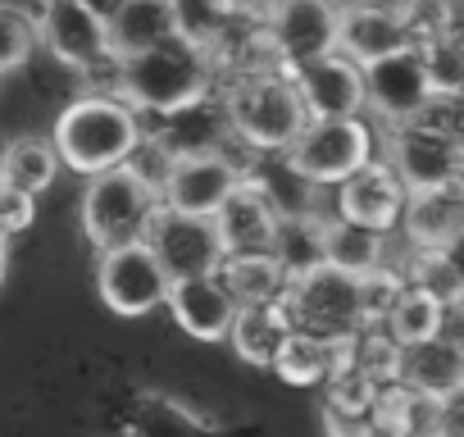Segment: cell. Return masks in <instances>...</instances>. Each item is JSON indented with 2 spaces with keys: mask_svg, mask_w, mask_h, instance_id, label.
<instances>
[{
  "mask_svg": "<svg viewBox=\"0 0 464 437\" xmlns=\"http://www.w3.org/2000/svg\"><path fill=\"white\" fill-rule=\"evenodd\" d=\"M337 42V5L333 0H274L269 10V51L278 69L310 64L328 55Z\"/></svg>",
  "mask_w": 464,
  "mask_h": 437,
  "instance_id": "obj_13",
  "label": "cell"
},
{
  "mask_svg": "<svg viewBox=\"0 0 464 437\" xmlns=\"http://www.w3.org/2000/svg\"><path fill=\"white\" fill-rule=\"evenodd\" d=\"M96 292H101V301H105L119 319H141V315H150V310L164 306V296H169V274L160 269V260L150 256L146 242H132V247L101 251Z\"/></svg>",
  "mask_w": 464,
  "mask_h": 437,
  "instance_id": "obj_8",
  "label": "cell"
},
{
  "mask_svg": "<svg viewBox=\"0 0 464 437\" xmlns=\"http://www.w3.org/2000/svg\"><path fill=\"white\" fill-rule=\"evenodd\" d=\"M209 218H214V233H218L223 256H269L278 214H274V205L265 200V191L256 182L242 178V187L232 191Z\"/></svg>",
  "mask_w": 464,
  "mask_h": 437,
  "instance_id": "obj_18",
  "label": "cell"
},
{
  "mask_svg": "<svg viewBox=\"0 0 464 437\" xmlns=\"http://www.w3.org/2000/svg\"><path fill=\"white\" fill-rule=\"evenodd\" d=\"M346 351H351V342H333V337L292 328V333L283 337V346L274 351L269 369H274L283 383H292V387H314V383H324V378L346 360Z\"/></svg>",
  "mask_w": 464,
  "mask_h": 437,
  "instance_id": "obj_22",
  "label": "cell"
},
{
  "mask_svg": "<svg viewBox=\"0 0 464 437\" xmlns=\"http://www.w3.org/2000/svg\"><path fill=\"white\" fill-rule=\"evenodd\" d=\"M324 423H328V437H378L373 410H333V405H324Z\"/></svg>",
  "mask_w": 464,
  "mask_h": 437,
  "instance_id": "obj_36",
  "label": "cell"
},
{
  "mask_svg": "<svg viewBox=\"0 0 464 437\" xmlns=\"http://www.w3.org/2000/svg\"><path fill=\"white\" fill-rule=\"evenodd\" d=\"M223 114L237 141H246L260 155H283L296 141V132L310 123L287 69L242 73L223 96Z\"/></svg>",
  "mask_w": 464,
  "mask_h": 437,
  "instance_id": "obj_3",
  "label": "cell"
},
{
  "mask_svg": "<svg viewBox=\"0 0 464 437\" xmlns=\"http://www.w3.org/2000/svg\"><path fill=\"white\" fill-rule=\"evenodd\" d=\"M218 283L237 306H260V301H283L287 296V274L274 256H223Z\"/></svg>",
  "mask_w": 464,
  "mask_h": 437,
  "instance_id": "obj_25",
  "label": "cell"
},
{
  "mask_svg": "<svg viewBox=\"0 0 464 437\" xmlns=\"http://www.w3.org/2000/svg\"><path fill=\"white\" fill-rule=\"evenodd\" d=\"M155 209H160V196L119 164V169L92 173L82 191V233L96 251L132 247V242H146Z\"/></svg>",
  "mask_w": 464,
  "mask_h": 437,
  "instance_id": "obj_4",
  "label": "cell"
},
{
  "mask_svg": "<svg viewBox=\"0 0 464 437\" xmlns=\"http://www.w3.org/2000/svg\"><path fill=\"white\" fill-rule=\"evenodd\" d=\"M283 155L314 187H328V182L337 187L346 173H355L364 160H373L378 146H373L369 119L364 114H351V119H310Z\"/></svg>",
  "mask_w": 464,
  "mask_h": 437,
  "instance_id": "obj_6",
  "label": "cell"
},
{
  "mask_svg": "<svg viewBox=\"0 0 464 437\" xmlns=\"http://www.w3.org/2000/svg\"><path fill=\"white\" fill-rule=\"evenodd\" d=\"M410 46V33L396 15V5H373V0H355V5L337 10V42L333 51L346 55L351 64H373L392 51Z\"/></svg>",
  "mask_w": 464,
  "mask_h": 437,
  "instance_id": "obj_17",
  "label": "cell"
},
{
  "mask_svg": "<svg viewBox=\"0 0 464 437\" xmlns=\"http://www.w3.org/2000/svg\"><path fill=\"white\" fill-rule=\"evenodd\" d=\"M324 387H328V405H333V410H373V401H378V392H382V383H378L360 360H351V351H346V360L324 378Z\"/></svg>",
  "mask_w": 464,
  "mask_h": 437,
  "instance_id": "obj_31",
  "label": "cell"
},
{
  "mask_svg": "<svg viewBox=\"0 0 464 437\" xmlns=\"http://www.w3.org/2000/svg\"><path fill=\"white\" fill-rule=\"evenodd\" d=\"M414 251H455L459 228H464V196L459 187H437V191H405L401 218Z\"/></svg>",
  "mask_w": 464,
  "mask_h": 437,
  "instance_id": "obj_21",
  "label": "cell"
},
{
  "mask_svg": "<svg viewBox=\"0 0 464 437\" xmlns=\"http://www.w3.org/2000/svg\"><path fill=\"white\" fill-rule=\"evenodd\" d=\"M242 164L227 160L223 151H178L164 187H160V205L178 209V214H214L232 191L242 187Z\"/></svg>",
  "mask_w": 464,
  "mask_h": 437,
  "instance_id": "obj_11",
  "label": "cell"
},
{
  "mask_svg": "<svg viewBox=\"0 0 464 437\" xmlns=\"http://www.w3.org/2000/svg\"><path fill=\"white\" fill-rule=\"evenodd\" d=\"M446 306H437L428 292H419V287H401V296L392 301V310H387V319L378 324L396 346H410V342H428V337H437V333H446Z\"/></svg>",
  "mask_w": 464,
  "mask_h": 437,
  "instance_id": "obj_28",
  "label": "cell"
},
{
  "mask_svg": "<svg viewBox=\"0 0 464 437\" xmlns=\"http://www.w3.org/2000/svg\"><path fill=\"white\" fill-rule=\"evenodd\" d=\"M360 73H364V110H373L387 128L428 114L432 92H428L423 55H419L414 42L382 55V60H373V64H364Z\"/></svg>",
  "mask_w": 464,
  "mask_h": 437,
  "instance_id": "obj_10",
  "label": "cell"
},
{
  "mask_svg": "<svg viewBox=\"0 0 464 437\" xmlns=\"http://www.w3.org/2000/svg\"><path fill=\"white\" fill-rule=\"evenodd\" d=\"M296 83V96L305 105V119H351L364 114V73L346 55L328 51L310 64L287 69Z\"/></svg>",
  "mask_w": 464,
  "mask_h": 437,
  "instance_id": "obj_14",
  "label": "cell"
},
{
  "mask_svg": "<svg viewBox=\"0 0 464 437\" xmlns=\"http://www.w3.org/2000/svg\"><path fill=\"white\" fill-rule=\"evenodd\" d=\"M387 164L405 191H437V187H459L464 173V146L450 128L423 119L396 123L387 137Z\"/></svg>",
  "mask_w": 464,
  "mask_h": 437,
  "instance_id": "obj_7",
  "label": "cell"
},
{
  "mask_svg": "<svg viewBox=\"0 0 464 437\" xmlns=\"http://www.w3.org/2000/svg\"><path fill=\"white\" fill-rule=\"evenodd\" d=\"M401 278H405L410 287L428 292V296H432L437 306H446V310H455L459 296H464V278H459V265H455L450 251H414Z\"/></svg>",
  "mask_w": 464,
  "mask_h": 437,
  "instance_id": "obj_29",
  "label": "cell"
},
{
  "mask_svg": "<svg viewBox=\"0 0 464 437\" xmlns=\"http://www.w3.org/2000/svg\"><path fill=\"white\" fill-rule=\"evenodd\" d=\"M37 46H46L60 64L82 69V73L96 64H114L105 15L92 0H46L42 19H37Z\"/></svg>",
  "mask_w": 464,
  "mask_h": 437,
  "instance_id": "obj_12",
  "label": "cell"
},
{
  "mask_svg": "<svg viewBox=\"0 0 464 437\" xmlns=\"http://www.w3.org/2000/svg\"><path fill=\"white\" fill-rule=\"evenodd\" d=\"M287 333H292L287 301H260V306H237L223 342H232V351H237L246 364H265L269 369V360H274V351L283 346Z\"/></svg>",
  "mask_w": 464,
  "mask_h": 437,
  "instance_id": "obj_23",
  "label": "cell"
},
{
  "mask_svg": "<svg viewBox=\"0 0 464 437\" xmlns=\"http://www.w3.org/2000/svg\"><path fill=\"white\" fill-rule=\"evenodd\" d=\"M214 64L200 37L178 33L160 46H146L137 55L114 60V83L119 101L132 105L137 114H182L196 110L209 92Z\"/></svg>",
  "mask_w": 464,
  "mask_h": 437,
  "instance_id": "obj_1",
  "label": "cell"
},
{
  "mask_svg": "<svg viewBox=\"0 0 464 437\" xmlns=\"http://www.w3.org/2000/svg\"><path fill=\"white\" fill-rule=\"evenodd\" d=\"M37 218V196L19 191V187H5L0 182V238H14V233H28Z\"/></svg>",
  "mask_w": 464,
  "mask_h": 437,
  "instance_id": "obj_35",
  "label": "cell"
},
{
  "mask_svg": "<svg viewBox=\"0 0 464 437\" xmlns=\"http://www.w3.org/2000/svg\"><path fill=\"white\" fill-rule=\"evenodd\" d=\"M178 33H182V0H114V10L105 15V37L114 60L160 46Z\"/></svg>",
  "mask_w": 464,
  "mask_h": 437,
  "instance_id": "obj_20",
  "label": "cell"
},
{
  "mask_svg": "<svg viewBox=\"0 0 464 437\" xmlns=\"http://www.w3.org/2000/svg\"><path fill=\"white\" fill-rule=\"evenodd\" d=\"M419 55H423V73H428V92L432 101H450L459 96L464 87V51H459V37L446 33V37H432V42H419Z\"/></svg>",
  "mask_w": 464,
  "mask_h": 437,
  "instance_id": "obj_30",
  "label": "cell"
},
{
  "mask_svg": "<svg viewBox=\"0 0 464 437\" xmlns=\"http://www.w3.org/2000/svg\"><path fill=\"white\" fill-rule=\"evenodd\" d=\"M173 160H178V146H169L164 137H137V146L128 151V160H123V169L141 182V187H150L155 196H160V187H164V178H169V169H173Z\"/></svg>",
  "mask_w": 464,
  "mask_h": 437,
  "instance_id": "obj_33",
  "label": "cell"
},
{
  "mask_svg": "<svg viewBox=\"0 0 464 437\" xmlns=\"http://www.w3.org/2000/svg\"><path fill=\"white\" fill-rule=\"evenodd\" d=\"M164 306L173 310L178 328L196 342H223L237 315V301L227 296V287L218 283V274H200V278H173Z\"/></svg>",
  "mask_w": 464,
  "mask_h": 437,
  "instance_id": "obj_19",
  "label": "cell"
},
{
  "mask_svg": "<svg viewBox=\"0 0 464 437\" xmlns=\"http://www.w3.org/2000/svg\"><path fill=\"white\" fill-rule=\"evenodd\" d=\"M401 205H405V187L396 182L392 164L378 155L337 182V218H351V224L392 233L401 218Z\"/></svg>",
  "mask_w": 464,
  "mask_h": 437,
  "instance_id": "obj_15",
  "label": "cell"
},
{
  "mask_svg": "<svg viewBox=\"0 0 464 437\" xmlns=\"http://www.w3.org/2000/svg\"><path fill=\"white\" fill-rule=\"evenodd\" d=\"M396 383L432 405L455 401L464 387V351L459 342H450L446 333L428 337V342H410L396 346Z\"/></svg>",
  "mask_w": 464,
  "mask_h": 437,
  "instance_id": "obj_16",
  "label": "cell"
},
{
  "mask_svg": "<svg viewBox=\"0 0 464 437\" xmlns=\"http://www.w3.org/2000/svg\"><path fill=\"white\" fill-rule=\"evenodd\" d=\"M55 178H60V155H55L51 137H14L0 151V182L5 187L42 196Z\"/></svg>",
  "mask_w": 464,
  "mask_h": 437,
  "instance_id": "obj_26",
  "label": "cell"
},
{
  "mask_svg": "<svg viewBox=\"0 0 464 437\" xmlns=\"http://www.w3.org/2000/svg\"><path fill=\"white\" fill-rule=\"evenodd\" d=\"M450 10H455V0H401V5H396V15H401V24H405L414 46L455 33L450 28Z\"/></svg>",
  "mask_w": 464,
  "mask_h": 437,
  "instance_id": "obj_34",
  "label": "cell"
},
{
  "mask_svg": "<svg viewBox=\"0 0 464 437\" xmlns=\"http://www.w3.org/2000/svg\"><path fill=\"white\" fill-rule=\"evenodd\" d=\"M387 256V233L351 224V218H324V265L351 278H364L373 269H382Z\"/></svg>",
  "mask_w": 464,
  "mask_h": 437,
  "instance_id": "obj_24",
  "label": "cell"
},
{
  "mask_svg": "<svg viewBox=\"0 0 464 437\" xmlns=\"http://www.w3.org/2000/svg\"><path fill=\"white\" fill-rule=\"evenodd\" d=\"M141 137V114L119 96H78L51 128V146L64 169L92 178L119 169Z\"/></svg>",
  "mask_w": 464,
  "mask_h": 437,
  "instance_id": "obj_2",
  "label": "cell"
},
{
  "mask_svg": "<svg viewBox=\"0 0 464 437\" xmlns=\"http://www.w3.org/2000/svg\"><path fill=\"white\" fill-rule=\"evenodd\" d=\"M419 437H441V432H419Z\"/></svg>",
  "mask_w": 464,
  "mask_h": 437,
  "instance_id": "obj_38",
  "label": "cell"
},
{
  "mask_svg": "<svg viewBox=\"0 0 464 437\" xmlns=\"http://www.w3.org/2000/svg\"><path fill=\"white\" fill-rule=\"evenodd\" d=\"M33 51H37V19L10 5V0H0V73L24 69Z\"/></svg>",
  "mask_w": 464,
  "mask_h": 437,
  "instance_id": "obj_32",
  "label": "cell"
},
{
  "mask_svg": "<svg viewBox=\"0 0 464 437\" xmlns=\"http://www.w3.org/2000/svg\"><path fill=\"white\" fill-rule=\"evenodd\" d=\"M269 256L283 265L287 278H301L310 269L324 265V214H296V218H278Z\"/></svg>",
  "mask_w": 464,
  "mask_h": 437,
  "instance_id": "obj_27",
  "label": "cell"
},
{
  "mask_svg": "<svg viewBox=\"0 0 464 437\" xmlns=\"http://www.w3.org/2000/svg\"><path fill=\"white\" fill-rule=\"evenodd\" d=\"M287 315L292 328L333 337V342H351L355 333H364V296H360V278L337 274L328 265L301 274L287 283Z\"/></svg>",
  "mask_w": 464,
  "mask_h": 437,
  "instance_id": "obj_5",
  "label": "cell"
},
{
  "mask_svg": "<svg viewBox=\"0 0 464 437\" xmlns=\"http://www.w3.org/2000/svg\"><path fill=\"white\" fill-rule=\"evenodd\" d=\"M5 269H10V242L0 238V283H5Z\"/></svg>",
  "mask_w": 464,
  "mask_h": 437,
  "instance_id": "obj_37",
  "label": "cell"
},
{
  "mask_svg": "<svg viewBox=\"0 0 464 437\" xmlns=\"http://www.w3.org/2000/svg\"><path fill=\"white\" fill-rule=\"evenodd\" d=\"M146 247L160 260V269L173 278H200V274H218L223 265V247L214 233V218L205 214H178V209H155L150 228H146Z\"/></svg>",
  "mask_w": 464,
  "mask_h": 437,
  "instance_id": "obj_9",
  "label": "cell"
}]
</instances>
